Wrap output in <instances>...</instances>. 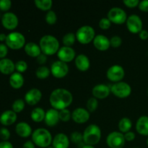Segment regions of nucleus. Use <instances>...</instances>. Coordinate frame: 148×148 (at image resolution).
<instances>
[{"mask_svg": "<svg viewBox=\"0 0 148 148\" xmlns=\"http://www.w3.org/2000/svg\"><path fill=\"white\" fill-rule=\"evenodd\" d=\"M73 101V96L69 90L63 88L54 90L51 93L49 102L53 108L63 110L69 107Z\"/></svg>", "mask_w": 148, "mask_h": 148, "instance_id": "obj_1", "label": "nucleus"}, {"mask_svg": "<svg viewBox=\"0 0 148 148\" xmlns=\"http://www.w3.org/2000/svg\"><path fill=\"white\" fill-rule=\"evenodd\" d=\"M32 141L35 145L41 148H47L51 145L53 138L49 130L39 128L35 130L32 134Z\"/></svg>", "mask_w": 148, "mask_h": 148, "instance_id": "obj_2", "label": "nucleus"}, {"mask_svg": "<svg viewBox=\"0 0 148 148\" xmlns=\"http://www.w3.org/2000/svg\"><path fill=\"white\" fill-rule=\"evenodd\" d=\"M39 46L41 52L47 55H53L57 53L59 49V40L51 35H46L40 40Z\"/></svg>", "mask_w": 148, "mask_h": 148, "instance_id": "obj_3", "label": "nucleus"}, {"mask_svg": "<svg viewBox=\"0 0 148 148\" xmlns=\"http://www.w3.org/2000/svg\"><path fill=\"white\" fill-rule=\"evenodd\" d=\"M83 143L87 145L94 146L98 144L101 138V130L96 124H90L83 132Z\"/></svg>", "mask_w": 148, "mask_h": 148, "instance_id": "obj_4", "label": "nucleus"}, {"mask_svg": "<svg viewBox=\"0 0 148 148\" xmlns=\"http://www.w3.org/2000/svg\"><path fill=\"white\" fill-rule=\"evenodd\" d=\"M93 27L90 25H84L79 27L76 32V39L82 44H88L94 40L95 37Z\"/></svg>", "mask_w": 148, "mask_h": 148, "instance_id": "obj_5", "label": "nucleus"}, {"mask_svg": "<svg viewBox=\"0 0 148 148\" xmlns=\"http://www.w3.org/2000/svg\"><path fill=\"white\" fill-rule=\"evenodd\" d=\"M5 42L6 45L9 48L17 50L21 49L25 46V38L22 33L19 32H12L7 35Z\"/></svg>", "mask_w": 148, "mask_h": 148, "instance_id": "obj_6", "label": "nucleus"}, {"mask_svg": "<svg viewBox=\"0 0 148 148\" xmlns=\"http://www.w3.org/2000/svg\"><path fill=\"white\" fill-rule=\"evenodd\" d=\"M107 18L115 24L121 25L127 22V15L123 9L120 7H113L108 11Z\"/></svg>", "mask_w": 148, "mask_h": 148, "instance_id": "obj_7", "label": "nucleus"}, {"mask_svg": "<svg viewBox=\"0 0 148 148\" xmlns=\"http://www.w3.org/2000/svg\"><path fill=\"white\" fill-rule=\"evenodd\" d=\"M111 92L115 96L120 98H125L130 96L132 92V88L128 83L124 82H119L114 84L111 87Z\"/></svg>", "mask_w": 148, "mask_h": 148, "instance_id": "obj_8", "label": "nucleus"}, {"mask_svg": "<svg viewBox=\"0 0 148 148\" xmlns=\"http://www.w3.org/2000/svg\"><path fill=\"white\" fill-rule=\"evenodd\" d=\"M125 142L124 135L119 132H113L107 136L106 144L109 148H123Z\"/></svg>", "mask_w": 148, "mask_h": 148, "instance_id": "obj_9", "label": "nucleus"}, {"mask_svg": "<svg viewBox=\"0 0 148 148\" xmlns=\"http://www.w3.org/2000/svg\"><path fill=\"white\" fill-rule=\"evenodd\" d=\"M51 72L52 75L56 78H63L69 72V66L67 64L59 60L53 62L51 66Z\"/></svg>", "mask_w": 148, "mask_h": 148, "instance_id": "obj_10", "label": "nucleus"}, {"mask_svg": "<svg viewBox=\"0 0 148 148\" xmlns=\"http://www.w3.org/2000/svg\"><path fill=\"white\" fill-rule=\"evenodd\" d=\"M124 69L120 65H113L108 68L106 72V76L109 80L114 82H119L124 78Z\"/></svg>", "mask_w": 148, "mask_h": 148, "instance_id": "obj_11", "label": "nucleus"}, {"mask_svg": "<svg viewBox=\"0 0 148 148\" xmlns=\"http://www.w3.org/2000/svg\"><path fill=\"white\" fill-rule=\"evenodd\" d=\"M143 21L137 14H131L127 17V27L132 33H138L143 30Z\"/></svg>", "mask_w": 148, "mask_h": 148, "instance_id": "obj_12", "label": "nucleus"}, {"mask_svg": "<svg viewBox=\"0 0 148 148\" xmlns=\"http://www.w3.org/2000/svg\"><path fill=\"white\" fill-rule=\"evenodd\" d=\"M1 23L5 28L14 30L18 25V18L12 12H6L1 17Z\"/></svg>", "mask_w": 148, "mask_h": 148, "instance_id": "obj_13", "label": "nucleus"}, {"mask_svg": "<svg viewBox=\"0 0 148 148\" xmlns=\"http://www.w3.org/2000/svg\"><path fill=\"white\" fill-rule=\"evenodd\" d=\"M57 56L59 60L67 63L72 62L75 58V51L72 47L62 46L59 49L57 52Z\"/></svg>", "mask_w": 148, "mask_h": 148, "instance_id": "obj_14", "label": "nucleus"}, {"mask_svg": "<svg viewBox=\"0 0 148 148\" xmlns=\"http://www.w3.org/2000/svg\"><path fill=\"white\" fill-rule=\"evenodd\" d=\"M72 119L77 124H84L90 119V113L84 108H77L72 112Z\"/></svg>", "mask_w": 148, "mask_h": 148, "instance_id": "obj_15", "label": "nucleus"}, {"mask_svg": "<svg viewBox=\"0 0 148 148\" xmlns=\"http://www.w3.org/2000/svg\"><path fill=\"white\" fill-rule=\"evenodd\" d=\"M42 92L37 88H33L27 91L25 95V100L28 105H36L41 100Z\"/></svg>", "mask_w": 148, "mask_h": 148, "instance_id": "obj_16", "label": "nucleus"}, {"mask_svg": "<svg viewBox=\"0 0 148 148\" xmlns=\"http://www.w3.org/2000/svg\"><path fill=\"white\" fill-rule=\"evenodd\" d=\"M59 111L58 110L51 108L46 112L44 121L49 127H54L59 123Z\"/></svg>", "mask_w": 148, "mask_h": 148, "instance_id": "obj_17", "label": "nucleus"}, {"mask_svg": "<svg viewBox=\"0 0 148 148\" xmlns=\"http://www.w3.org/2000/svg\"><path fill=\"white\" fill-rule=\"evenodd\" d=\"M92 92L94 98H98V99H104L109 95L111 89L108 85H104V84H99V85H95L92 88Z\"/></svg>", "mask_w": 148, "mask_h": 148, "instance_id": "obj_18", "label": "nucleus"}, {"mask_svg": "<svg viewBox=\"0 0 148 148\" xmlns=\"http://www.w3.org/2000/svg\"><path fill=\"white\" fill-rule=\"evenodd\" d=\"M93 45L100 51H106L111 46L110 40L103 35H97L93 40Z\"/></svg>", "mask_w": 148, "mask_h": 148, "instance_id": "obj_19", "label": "nucleus"}, {"mask_svg": "<svg viewBox=\"0 0 148 148\" xmlns=\"http://www.w3.org/2000/svg\"><path fill=\"white\" fill-rule=\"evenodd\" d=\"M52 146H53V148H69V138L65 134L59 133L53 139Z\"/></svg>", "mask_w": 148, "mask_h": 148, "instance_id": "obj_20", "label": "nucleus"}, {"mask_svg": "<svg viewBox=\"0 0 148 148\" xmlns=\"http://www.w3.org/2000/svg\"><path fill=\"white\" fill-rule=\"evenodd\" d=\"M17 120V114L11 110H8L0 116V123L4 126H10L14 124Z\"/></svg>", "mask_w": 148, "mask_h": 148, "instance_id": "obj_21", "label": "nucleus"}, {"mask_svg": "<svg viewBox=\"0 0 148 148\" xmlns=\"http://www.w3.org/2000/svg\"><path fill=\"white\" fill-rule=\"evenodd\" d=\"M136 130L140 134L148 136V116H142L136 123Z\"/></svg>", "mask_w": 148, "mask_h": 148, "instance_id": "obj_22", "label": "nucleus"}, {"mask_svg": "<svg viewBox=\"0 0 148 148\" xmlns=\"http://www.w3.org/2000/svg\"><path fill=\"white\" fill-rule=\"evenodd\" d=\"M75 65L79 71L85 72L90 66V62L88 56L85 54H79L75 58Z\"/></svg>", "mask_w": 148, "mask_h": 148, "instance_id": "obj_23", "label": "nucleus"}, {"mask_svg": "<svg viewBox=\"0 0 148 148\" xmlns=\"http://www.w3.org/2000/svg\"><path fill=\"white\" fill-rule=\"evenodd\" d=\"M15 69V64L9 59H2L0 60V72L4 75L13 73Z\"/></svg>", "mask_w": 148, "mask_h": 148, "instance_id": "obj_24", "label": "nucleus"}, {"mask_svg": "<svg viewBox=\"0 0 148 148\" xmlns=\"http://www.w3.org/2000/svg\"><path fill=\"white\" fill-rule=\"evenodd\" d=\"M16 133L21 137H28L32 133V129L30 126L26 122H20L15 127Z\"/></svg>", "mask_w": 148, "mask_h": 148, "instance_id": "obj_25", "label": "nucleus"}, {"mask_svg": "<svg viewBox=\"0 0 148 148\" xmlns=\"http://www.w3.org/2000/svg\"><path fill=\"white\" fill-rule=\"evenodd\" d=\"M25 51L28 56H31V57L37 58L41 53L40 46L33 42H29L27 44H25Z\"/></svg>", "mask_w": 148, "mask_h": 148, "instance_id": "obj_26", "label": "nucleus"}, {"mask_svg": "<svg viewBox=\"0 0 148 148\" xmlns=\"http://www.w3.org/2000/svg\"><path fill=\"white\" fill-rule=\"evenodd\" d=\"M10 84L12 88L14 89H20L24 84V77L19 72H14L10 77Z\"/></svg>", "mask_w": 148, "mask_h": 148, "instance_id": "obj_27", "label": "nucleus"}, {"mask_svg": "<svg viewBox=\"0 0 148 148\" xmlns=\"http://www.w3.org/2000/svg\"><path fill=\"white\" fill-rule=\"evenodd\" d=\"M45 116H46V112L43 108H40V107L34 108L30 114L32 120L37 123L41 122L42 121H43L45 119Z\"/></svg>", "mask_w": 148, "mask_h": 148, "instance_id": "obj_28", "label": "nucleus"}, {"mask_svg": "<svg viewBox=\"0 0 148 148\" xmlns=\"http://www.w3.org/2000/svg\"><path fill=\"white\" fill-rule=\"evenodd\" d=\"M132 121L129 118H127V117L121 119L119 122V129L121 132H128L132 129Z\"/></svg>", "mask_w": 148, "mask_h": 148, "instance_id": "obj_29", "label": "nucleus"}, {"mask_svg": "<svg viewBox=\"0 0 148 148\" xmlns=\"http://www.w3.org/2000/svg\"><path fill=\"white\" fill-rule=\"evenodd\" d=\"M35 4L38 9L41 10H50L51 8L53 1L51 0H36Z\"/></svg>", "mask_w": 148, "mask_h": 148, "instance_id": "obj_30", "label": "nucleus"}, {"mask_svg": "<svg viewBox=\"0 0 148 148\" xmlns=\"http://www.w3.org/2000/svg\"><path fill=\"white\" fill-rule=\"evenodd\" d=\"M51 69H49L47 66H39L36 72V75L39 79H46L50 75Z\"/></svg>", "mask_w": 148, "mask_h": 148, "instance_id": "obj_31", "label": "nucleus"}, {"mask_svg": "<svg viewBox=\"0 0 148 148\" xmlns=\"http://www.w3.org/2000/svg\"><path fill=\"white\" fill-rule=\"evenodd\" d=\"M75 40H76V36L73 33H66L62 38V42L64 46H68V47H71L75 43Z\"/></svg>", "mask_w": 148, "mask_h": 148, "instance_id": "obj_32", "label": "nucleus"}, {"mask_svg": "<svg viewBox=\"0 0 148 148\" xmlns=\"http://www.w3.org/2000/svg\"><path fill=\"white\" fill-rule=\"evenodd\" d=\"M45 20L49 25H53L57 20V16L55 12H53V10H49L45 16Z\"/></svg>", "mask_w": 148, "mask_h": 148, "instance_id": "obj_33", "label": "nucleus"}, {"mask_svg": "<svg viewBox=\"0 0 148 148\" xmlns=\"http://www.w3.org/2000/svg\"><path fill=\"white\" fill-rule=\"evenodd\" d=\"M12 111L15 113H20L23 111L25 108V102L22 99H17L13 103Z\"/></svg>", "mask_w": 148, "mask_h": 148, "instance_id": "obj_34", "label": "nucleus"}, {"mask_svg": "<svg viewBox=\"0 0 148 148\" xmlns=\"http://www.w3.org/2000/svg\"><path fill=\"white\" fill-rule=\"evenodd\" d=\"M87 108L90 112H94L97 109L98 106V102L97 98H90L87 102Z\"/></svg>", "mask_w": 148, "mask_h": 148, "instance_id": "obj_35", "label": "nucleus"}, {"mask_svg": "<svg viewBox=\"0 0 148 148\" xmlns=\"http://www.w3.org/2000/svg\"><path fill=\"white\" fill-rule=\"evenodd\" d=\"M71 118H72V114L67 108L59 111V119L61 121L64 122H67Z\"/></svg>", "mask_w": 148, "mask_h": 148, "instance_id": "obj_36", "label": "nucleus"}, {"mask_svg": "<svg viewBox=\"0 0 148 148\" xmlns=\"http://www.w3.org/2000/svg\"><path fill=\"white\" fill-rule=\"evenodd\" d=\"M70 139L72 143L79 145L83 142V134L79 132H74L71 134Z\"/></svg>", "mask_w": 148, "mask_h": 148, "instance_id": "obj_37", "label": "nucleus"}, {"mask_svg": "<svg viewBox=\"0 0 148 148\" xmlns=\"http://www.w3.org/2000/svg\"><path fill=\"white\" fill-rule=\"evenodd\" d=\"M27 69V64L25 61H18L15 64V69H17L19 73L25 72Z\"/></svg>", "mask_w": 148, "mask_h": 148, "instance_id": "obj_38", "label": "nucleus"}, {"mask_svg": "<svg viewBox=\"0 0 148 148\" xmlns=\"http://www.w3.org/2000/svg\"><path fill=\"white\" fill-rule=\"evenodd\" d=\"M121 43H122V40H121V37L118 36H114L110 39V44L111 46L114 48H118L121 46Z\"/></svg>", "mask_w": 148, "mask_h": 148, "instance_id": "obj_39", "label": "nucleus"}, {"mask_svg": "<svg viewBox=\"0 0 148 148\" xmlns=\"http://www.w3.org/2000/svg\"><path fill=\"white\" fill-rule=\"evenodd\" d=\"M111 22L106 17H103L99 21V27L102 30H107L111 27Z\"/></svg>", "mask_w": 148, "mask_h": 148, "instance_id": "obj_40", "label": "nucleus"}, {"mask_svg": "<svg viewBox=\"0 0 148 148\" xmlns=\"http://www.w3.org/2000/svg\"><path fill=\"white\" fill-rule=\"evenodd\" d=\"M12 2L10 0H0V10L7 11L10 9Z\"/></svg>", "mask_w": 148, "mask_h": 148, "instance_id": "obj_41", "label": "nucleus"}, {"mask_svg": "<svg viewBox=\"0 0 148 148\" xmlns=\"http://www.w3.org/2000/svg\"><path fill=\"white\" fill-rule=\"evenodd\" d=\"M0 137L4 141H7L10 137V132L7 128L0 129Z\"/></svg>", "mask_w": 148, "mask_h": 148, "instance_id": "obj_42", "label": "nucleus"}, {"mask_svg": "<svg viewBox=\"0 0 148 148\" xmlns=\"http://www.w3.org/2000/svg\"><path fill=\"white\" fill-rule=\"evenodd\" d=\"M124 4L130 8H134L140 4L139 0H124Z\"/></svg>", "mask_w": 148, "mask_h": 148, "instance_id": "obj_43", "label": "nucleus"}, {"mask_svg": "<svg viewBox=\"0 0 148 148\" xmlns=\"http://www.w3.org/2000/svg\"><path fill=\"white\" fill-rule=\"evenodd\" d=\"M7 53H8V49H7V45L1 43L0 44V58L1 59H4V57L7 56Z\"/></svg>", "mask_w": 148, "mask_h": 148, "instance_id": "obj_44", "label": "nucleus"}, {"mask_svg": "<svg viewBox=\"0 0 148 148\" xmlns=\"http://www.w3.org/2000/svg\"><path fill=\"white\" fill-rule=\"evenodd\" d=\"M138 7L141 11L148 12V0H143V1H140Z\"/></svg>", "mask_w": 148, "mask_h": 148, "instance_id": "obj_45", "label": "nucleus"}, {"mask_svg": "<svg viewBox=\"0 0 148 148\" xmlns=\"http://www.w3.org/2000/svg\"><path fill=\"white\" fill-rule=\"evenodd\" d=\"M124 135V139H125L126 141H128V142H131L133 141V140L135 139V134H134L133 132H128L125 133Z\"/></svg>", "mask_w": 148, "mask_h": 148, "instance_id": "obj_46", "label": "nucleus"}, {"mask_svg": "<svg viewBox=\"0 0 148 148\" xmlns=\"http://www.w3.org/2000/svg\"><path fill=\"white\" fill-rule=\"evenodd\" d=\"M47 61V56L44 53H40L37 57V62L39 64H44Z\"/></svg>", "mask_w": 148, "mask_h": 148, "instance_id": "obj_47", "label": "nucleus"}, {"mask_svg": "<svg viewBox=\"0 0 148 148\" xmlns=\"http://www.w3.org/2000/svg\"><path fill=\"white\" fill-rule=\"evenodd\" d=\"M139 36H140V38L143 40H147L148 38V31L146 30H142L139 33Z\"/></svg>", "mask_w": 148, "mask_h": 148, "instance_id": "obj_48", "label": "nucleus"}, {"mask_svg": "<svg viewBox=\"0 0 148 148\" xmlns=\"http://www.w3.org/2000/svg\"><path fill=\"white\" fill-rule=\"evenodd\" d=\"M0 148H13V145L10 142L3 141L0 143Z\"/></svg>", "mask_w": 148, "mask_h": 148, "instance_id": "obj_49", "label": "nucleus"}, {"mask_svg": "<svg viewBox=\"0 0 148 148\" xmlns=\"http://www.w3.org/2000/svg\"><path fill=\"white\" fill-rule=\"evenodd\" d=\"M23 148H36V147H35V144L33 143V141L28 140V141L25 142L24 143Z\"/></svg>", "mask_w": 148, "mask_h": 148, "instance_id": "obj_50", "label": "nucleus"}, {"mask_svg": "<svg viewBox=\"0 0 148 148\" xmlns=\"http://www.w3.org/2000/svg\"><path fill=\"white\" fill-rule=\"evenodd\" d=\"M7 39V36L4 33H1L0 34V41H5Z\"/></svg>", "mask_w": 148, "mask_h": 148, "instance_id": "obj_51", "label": "nucleus"}, {"mask_svg": "<svg viewBox=\"0 0 148 148\" xmlns=\"http://www.w3.org/2000/svg\"><path fill=\"white\" fill-rule=\"evenodd\" d=\"M82 148H95L94 147V146H91V145H85L82 146Z\"/></svg>", "mask_w": 148, "mask_h": 148, "instance_id": "obj_52", "label": "nucleus"}, {"mask_svg": "<svg viewBox=\"0 0 148 148\" xmlns=\"http://www.w3.org/2000/svg\"><path fill=\"white\" fill-rule=\"evenodd\" d=\"M47 148H53V146H49V147H47Z\"/></svg>", "mask_w": 148, "mask_h": 148, "instance_id": "obj_53", "label": "nucleus"}, {"mask_svg": "<svg viewBox=\"0 0 148 148\" xmlns=\"http://www.w3.org/2000/svg\"><path fill=\"white\" fill-rule=\"evenodd\" d=\"M147 147H148V137H147Z\"/></svg>", "mask_w": 148, "mask_h": 148, "instance_id": "obj_54", "label": "nucleus"}, {"mask_svg": "<svg viewBox=\"0 0 148 148\" xmlns=\"http://www.w3.org/2000/svg\"><path fill=\"white\" fill-rule=\"evenodd\" d=\"M147 94H148V89H147Z\"/></svg>", "mask_w": 148, "mask_h": 148, "instance_id": "obj_55", "label": "nucleus"}, {"mask_svg": "<svg viewBox=\"0 0 148 148\" xmlns=\"http://www.w3.org/2000/svg\"><path fill=\"white\" fill-rule=\"evenodd\" d=\"M135 148H136V147H135Z\"/></svg>", "mask_w": 148, "mask_h": 148, "instance_id": "obj_56", "label": "nucleus"}]
</instances>
